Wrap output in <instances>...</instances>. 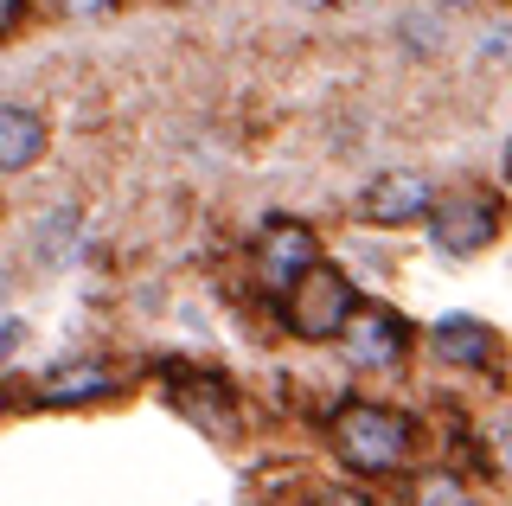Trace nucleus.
<instances>
[{"instance_id": "f257e3e1", "label": "nucleus", "mask_w": 512, "mask_h": 506, "mask_svg": "<svg viewBox=\"0 0 512 506\" xmlns=\"http://www.w3.org/2000/svg\"><path fill=\"white\" fill-rule=\"evenodd\" d=\"M333 455L359 474H391L410 462V423L384 404H340L333 410Z\"/></svg>"}, {"instance_id": "f03ea898", "label": "nucleus", "mask_w": 512, "mask_h": 506, "mask_svg": "<svg viewBox=\"0 0 512 506\" xmlns=\"http://www.w3.org/2000/svg\"><path fill=\"white\" fill-rule=\"evenodd\" d=\"M352 308H359L352 302V282L340 270H327V263L301 270L282 289V321H288V334H301V340H340Z\"/></svg>"}, {"instance_id": "7ed1b4c3", "label": "nucleus", "mask_w": 512, "mask_h": 506, "mask_svg": "<svg viewBox=\"0 0 512 506\" xmlns=\"http://www.w3.org/2000/svg\"><path fill=\"white\" fill-rule=\"evenodd\" d=\"M493 237H500V212H493V199L448 193V199L429 205V244H436L442 257H480Z\"/></svg>"}, {"instance_id": "20e7f679", "label": "nucleus", "mask_w": 512, "mask_h": 506, "mask_svg": "<svg viewBox=\"0 0 512 506\" xmlns=\"http://www.w3.org/2000/svg\"><path fill=\"white\" fill-rule=\"evenodd\" d=\"M340 353L365 372L397 366V359H404V321H397L391 308H352L346 327H340Z\"/></svg>"}, {"instance_id": "39448f33", "label": "nucleus", "mask_w": 512, "mask_h": 506, "mask_svg": "<svg viewBox=\"0 0 512 506\" xmlns=\"http://www.w3.org/2000/svg\"><path fill=\"white\" fill-rule=\"evenodd\" d=\"M256 263H263V282L282 295L301 270H314V263H320V244H314V231L301 225V218H269L263 244H256Z\"/></svg>"}, {"instance_id": "423d86ee", "label": "nucleus", "mask_w": 512, "mask_h": 506, "mask_svg": "<svg viewBox=\"0 0 512 506\" xmlns=\"http://www.w3.org/2000/svg\"><path fill=\"white\" fill-rule=\"evenodd\" d=\"M365 218H378V225H410V218H429V205H436V193H429L423 173L397 167V173H378L372 186H365Z\"/></svg>"}, {"instance_id": "0eeeda50", "label": "nucleus", "mask_w": 512, "mask_h": 506, "mask_svg": "<svg viewBox=\"0 0 512 506\" xmlns=\"http://www.w3.org/2000/svg\"><path fill=\"white\" fill-rule=\"evenodd\" d=\"M429 346L448 359V366H487L493 359V327L474 321V314H442L429 327Z\"/></svg>"}, {"instance_id": "6e6552de", "label": "nucleus", "mask_w": 512, "mask_h": 506, "mask_svg": "<svg viewBox=\"0 0 512 506\" xmlns=\"http://www.w3.org/2000/svg\"><path fill=\"white\" fill-rule=\"evenodd\" d=\"M45 154V116L26 103H0V173H20Z\"/></svg>"}, {"instance_id": "1a4fd4ad", "label": "nucleus", "mask_w": 512, "mask_h": 506, "mask_svg": "<svg viewBox=\"0 0 512 506\" xmlns=\"http://www.w3.org/2000/svg\"><path fill=\"white\" fill-rule=\"evenodd\" d=\"M109 385H116V372H109V366H64V372L45 378L39 404H90V398H103Z\"/></svg>"}, {"instance_id": "9d476101", "label": "nucleus", "mask_w": 512, "mask_h": 506, "mask_svg": "<svg viewBox=\"0 0 512 506\" xmlns=\"http://www.w3.org/2000/svg\"><path fill=\"white\" fill-rule=\"evenodd\" d=\"M52 13H64V20H109L116 0H52Z\"/></svg>"}, {"instance_id": "9b49d317", "label": "nucleus", "mask_w": 512, "mask_h": 506, "mask_svg": "<svg viewBox=\"0 0 512 506\" xmlns=\"http://www.w3.org/2000/svg\"><path fill=\"white\" fill-rule=\"evenodd\" d=\"M423 500H448V506H455V500H468V494H461V487H455V481H448V474H436V481H429V487H423Z\"/></svg>"}, {"instance_id": "f8f14e48", "label": "nucleus", "mask_w": 512, "mask_h": 506, "mask_svg": "<svg viewBox=\"0 0 512 506\" xmlns=\"http://www.w3.org/2000/svg\"><path fill=\"white\" fill-rule=\"evenodd\" d=\"M20 13H26V0H0V33H13V26H20Z\"/></svg>"}, {"instance_id": "ddd939ff", "label": "nucleus", "mask_w": 512, "mask_h": 506, "mask_svg": "<svg viewBox=\"0 0 512 506\" xmlns=\"http://www.w3.org/2000/svg\"><path fill=\"white\" fill-rule=\"evenodd\" d=\"M506 180H512V141H506Z\"/></svg>"}, {"instance_id": "4468645a", "label": "nucleus", "mask_w": 512, "mask_h": 506, "mask_svg": "<svg viewBox=\"0 0 512 506\" xmlns=\"http://www.w3.org/2000/svg\"><path fill=\"white\" fill-rule=\"evenodd\" d=\"M442 7H468V0H442Z\"/></svg>"}, {"instance_id": "2eb2a0df", "label": "nucleus", "mask_w": 512, "mask_h": 506, "mask_svg": "<svg viewBox=\"0 0 512 506\" xmlns=\"http://www.w3.org/2000/svg\"><path fill=\"white\" fill-rule=\"evenodd\" d=\"M0 295H7V276H0Z\"/></svg>"}, {"instance_id": "dca6fc26", "label": "nucleus", "mask_w": 512, "mask_h": 506, "mask_svg": "<svg viewBox=\"0 0 512 506\" xmlns=\"http://www.w3.org/2000/svg\"><path fill=\"white\" fill-rule=\"evenodd\" d=\"M0 410H7V391H0Z\"/></svg>"}, {"instance_id": "f3484780", "label": "nucleus", "mask_w": 512, "mask_h": 506, "mask_svg": "<svg viewBox=\"0 0 512 506\" xmlns=\"http://www.w3.org/2000/svg\"><path fill=\"white\" fill-rule=\"evenodd\" d=\"M308 7H320V0H308Z\"/></svg>"}]
</instances>
